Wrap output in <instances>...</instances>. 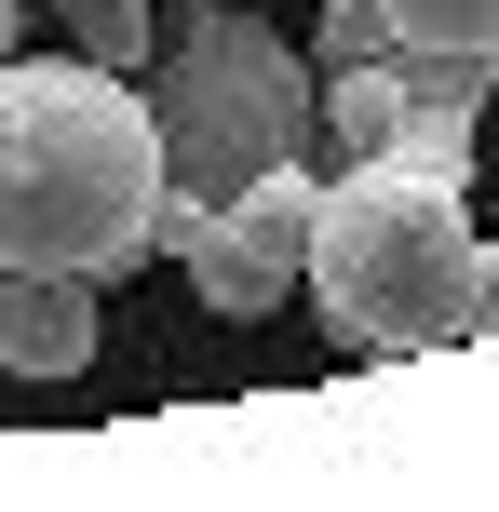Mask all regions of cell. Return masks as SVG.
Returning a JSON list of instances; mask_svg holds the SVG:
<instances>
[{
  "label": "cell",
  "instance_id": "obj_1",
  "mask_svg": "<svg viewBox=\"0 0 499 512\" xmlns=\"http://www.w3.org/2000/svg\"><path fill=\"white\" fill-rule=\"evenodd\" d=\"M162 203V122L95 54H0V270H135Z\"/></svg>",
  "mask_w": 499,
  "mask_h": 512
},
{
  "label": "cell",
  "instance_id": "obj_2",
  "mask_svg": "<svg viewBox=\"0 0 499 512\" xmlns=\"http://www.w3.org/2000/svg\"><path fill=\"white\" fill-rule=\"evenodd\" d=\"M297 283L324 297V324H338L365 364L459 351V337H473V230H459V176H432V162H405V149L338 162L324 203H311Z\"/></svg>",
  "mask_w": 499,
  "mask_h": 512
},
{
  "label": "cell",
  "instance_id": "obj_3",
  "mask_svg": "<svg viewBox=\"0 0 499 512\" xmlns=\"http://www.w3.org/2000/svg\"><path fill=\"white\" fill-rule=\"evenodd\" d=\"M149 122H162V176L230 203L270 162H311V68L270 14L243 0H162V54H149Z\"/></svg>",
  "mask_w": 499,
  "mask_h": 512
},
{
  "label": "cell",
  "instance_id": "obj_4",
  "mask_svg": "<svg viewBox=\"0 0 499 512\" xmlns=\"http://www.w3.org/2000/svg\"><path fill=\"white\" fill-rule=\"evenodd\" d=\"M0 364L14 378H81L95 364V283L81 270H0Z\"/></svg>",
  "mask_w": 499,
  "mask_h": 512
},
{
  "label": "cell",
  "instance_id": "obj_5",
  "mask_svg": "<svg viewBox=\"0 0 499 512\" xmlns=\"http://www.w3.org/2000/svg\"><path fill=\"white\" fill-rule=\"evenodd\" d=\"M189 283H203V310H230V324H270V310L297 297V270L270 243H243L230 216H203V243H189Z\"/></svg>",
  "mask_w": 499,
  "mask_h": 512
},
{
  "label": "cell",
  "instance_id": "obj_6",
  "mask_svg": "<svg viewBox=\"0 0 499 512\" xmlns=\"http://www.w3.org/2000/svg\"><path fill=\"white\" fill-rule=\"evenodd\" d=\"M311 135L338 162H378L405 135V81H392V54H378V68H324V95H311Z\"/></svg>",
  "mask_w": 499,
  "mask_h": 512
},
{
  "label": "cell",
  "instance_id": "obj_7",
  "mask_svg": "<svg viewBox=\"0 0 499 512\" xmlns=\"http://www.w3.org/2000/svg\"><path fill=\"white\" fill-rule=\"evenodd\" d=\"M392 81H405V122H473L486 81H499V54H419V41H405Z\"/></svg>",
  "mask_w": 499,
  "mask_h": 512
},
{
  "label": "cell",
  "instance_id": "obj_8",
  "mask_svg": "<svg viewBox=\"0 0 499 512\" xmlns=\"http://www.w3.org/2000/svg\"><path fill=\"white\" fill-rule=\"evenodd\" d=\"M149 14H162V0H68V41L95 54V68H122V81H135V68L162 54V27H149Z\"/></svg>",
  "mask_w": 499,
  "mask_h": 512
},
{
  "label": "cell",
  "instance_id": "obj_9",
  "mask_svg": "<svg viewBox=\"0 0 499 512\" xmlns=\"http://www.w3.org/2000/svg\"><path fill=\"white\" fill-rule=\"evenodd\" d=\"M378 14L419 54H499V0H378Z\"/></svg>",
  "mask_w": 499,
  "mask_h": 512
},
{
  "label": "cell",
  "instance_id": "obj_10",
  "mask_svg": "<svg viewBox=\"0 0 499 512\" xmlns=\"http://www.w3.org/2000/svg\"><path fill=\"white\" fill-rule=\"evenodd\" d=\"M378 54H405V41H392V14H378V0H324L311 68H378Z\"/></svg>",
  "mask_w": 499,
  "mask_h": 512
},
{
  "label": "cell",
  "instance_id": "obj_11",
  "mask_svg": "<svg viewBox=\"0 0 499 512\" xmlns=\"http://www.w3.org/2000/svg\"><path fill=\"white\" fill-rule=\"evenodd\" d=\"M499 324V243H473V337Z\"/></svg>",
  "mask_w": 499,
  "mask_h": 512
},
{
  "label": "cell",
  "instance_id": "obj_12",
  "mask_svg": "<svg viewBox=\"0 0 499 512\" xmlns=\"http://www.w3.org/2000/svg\"><path fill=\"white\" fill-rule=\"evenodd\" d=\"M0 54H27V0H0Z\"/></svg>",
  "mask_w": 499,
  "mask_h": 512
}]
</instances>
